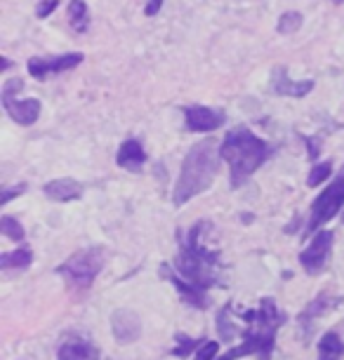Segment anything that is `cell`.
I'll list each match as a JSON object with an SVG mask.
<instances>
[{
	"instance_id": "cell-5",
	"label": "cell",
	"mask_w": 344,
	"mask_h": 360,
	"mask_svg": "<svg viewBox=\"0 0 344 360\" xmlns=\"http://www.w3.org/2000/svg\"><path fill=\"white\" fill-rule=\"evenodd\" d=\"M104 269V250L102 248H85L71 255L62 266H57V274L66 278V283L76 290H87L94 283V278Z\"/></svg>"
},
{
	"instance_id": "cell-26",
	"label": "cell",
	"mask_w": 344,
	"mask_h": 360,
	"mask_svg": "<svg viewBox=\"0 0 344 360\" xmlns=\"http://www.w3.org/2000/svg\"><path fill=\"white\" fill-rule=\"evenodd\" d=\"M57 8H59V0H43V3H38V8H36V17L47 19Z\"/></svg>"
},
{
	"instance_id": "cell-9",
	"label": "cell",
	"mask_w": 344,
	"mask_h": 360,
	"mask_svg": "<svg viewBox=\"0 0 344 360\" xmlns=\"http://www.w3.org/2000/svg\"><path fill=\"white\" fill-rule=\"evenodd\" d=\"M78 64H83V54L80 52L59 54V57H31L29 73L36 80H47L50 76H59L64 71L76 69Z\"/></svg>"
},
{
	"instance_id": "cell-12",
	"label": "cell",
	"mask_w": 344,
	"mask_h": 360,
	"mask_svg": "<svg viewBox=\"0 0 344 360\" xmlns=\"http://www.w3.org/2000/svg\"><path fill=\"white\" fill-rule=\"evenodd\" d=\"M158 271H160V276H163L165 281H170L174 288H177L181 302H184V304H189V307H193V309H205L208 307L205 292L198 290V288H193L191 283H186L184 278H181L177 271H174V266H170V264H160Z\"/></svg>"
},
{
	"instance_id": "cell-15",
	"label": "cell",
	"mask_w": 344,
	"mask_h": 360,
	"mask_svg": "<svg viewBox=\"0 0 344 360\" xmlns=\"http://www.w3.org/2000/svg\"><path fill=\"white\" fill-rule=\"evenodd\" d=\"M59 360H97V349L87 342V339L73 335L69 339H64L62 346L57 351Z\"/></svg>"
},
{
	"instance_id": "cell-27",
	"label": "cell",
	"mask_w": 344,
	"mask_h": 360,
	"mask_svg": "<svg viewBox=\"0 0 344 360\" xmlns=\"http://www.w3.org/2000/svg\"><path fill=\"white\" fill-rule=\"evenodd\" d=\"M160 8H163V0H149V3H146V8H144V15H146V17L158 15Z\"/></svg>"
},
{
	"instance_id": "cell-17",
	"label": "cell",
	"mask_w": 344,
	"mask_h": 360,
	"mask_svg": "<svg viewBox=\"0 0 344 360\" xmlns=\"http://www.w3.org/2000/svg\"><path fill=\"white\" fill-rule=\"evenodd\" d=\"M344 356V342L337 332H328L319 342V360H340Z\"/></svg>"
},
{
	"instance_id": "cell-22",
	"label": "cell",
	"mask_w": 344,
	"mask_h": 360,
	"mask_svg": "<svg viewBox=\"0 0 344 360\" xmlns=\"http://www.w3.org/2000/svg\"><path fill=\"white\" fill-rule=\"evenodd\" d=\"M330 174H333V162H330V160H323L321 165H314V167H312L307 184L312 186V188H316V186H321Z\"/></svg>"
},
{
	"instance_id": "cell-24",
	"label": "cell",
	"mask_w": 344,
	"mask_h": 360,
	"mask_svg": "<svg viewBox=\"0 0 344 360\" xmlns=\"http://www.w3.org/2000/svg\"><path fill=\"white\" fill-rule=\"evenodd\" d=\"M205 344V342H203ZM200 342H196V339H189L186 335H177V346L172 349V356H177V358H186L189 353H193V349L196 346H203Z\"/></svg>"
},
{
	"instance_id": "cell-3",
	"label": "cell",
	"mask_w": 344,
	"mask_h": 360,
	"mask_svg": "<svg viewBox=\"0 0 344 360\" xmlns=\"http://www.w3.org/2000/svg\"><path fill=\"white\" fill-rule=\"evenodd\" d=\"M208 229V221L193 224L186 231L184 240L179 245L177 259H174V271L184 278L186 283H191L193 288L208 292L215 288L217 281V269H219V252L217 250H208L200 243V236Z\"/></svg>"
},
{
	"instance_id": "cell-6",
	"label": "cell",
	"mask_w": 344,
	"mask_h": 360,
	"mask_svg": "<svg viewBox=\"0 0 344 360\" xmlns=\"http://www.w3.org/2000/svg\"><path fill=\"white\" fill-rule=\"evenodd\" d=\"M342 205H344V167H342V172L333 179V184H328L321 191L319 198L314 200L312 214H309V221H307V229H305V236L319 233L323 224H328L330 219H333V217L342 210Z\"/></svg>"
},
{
	"instance_id": "cell-1",
	"label": "cell",
	"mask_w": 344,
	"mask_h": 360,
	"mask_svg": "<svg viewBox=\"0 0 344 360\" xmlns=\"http://www.w3.org/2000/svg\"><path fill=\"white\" fill-rule=\"evenodd\" d=\"M241 318L248 323L246 332H241L243 342L229 349L217 360H238L246 356H260V360H269L276 346V332L286 323V314L279 311L274 299H262L260 309L246 311Z\"/></svg>"
},
{
	"instance_id": "cell-11",
	"label": "cell",
	"mask_w": 344,
	"mask_h": 360,
	"mask_svg": "<svg viewBox=\"0 0 344 360\" xmlns=\"http://www.w3.org/2000/svg\"><path fill=\"white\" fill-rule=\"evenodd\" d=\"M111 332L120 344L137 342L141 335V321L139 316L130 309H116L111 314Z\"/></svg>"
},
{
	"instance_id": "cell-25",
	"label": "cell",
	"mask_w": 344,
	"mask_h": 360,
	"mask_svg": "<svg viewBox=\"0 0 344 360\" xmlns=\"http://www.w3.org/2000/svg\"><path fill=\"white\" fill-rule=\"evenodd\" d=\"M217 353H219V344L217 342H205L198 351H196L193 360H217Z\"/></svg>"
},
{
	"instance_id": "cell-23",
	"label": "cell",
	"mask_w": 344,
	"mask_h": 360,
	"mask_svg": "<svg viewBox=\"0 0 344 360\" xmlns=\"http://www.w3.org/2000/svg\"><path fill=\"white\" fill-rule=\"evenodd\" d=\"M302 15L300 12H286L281 19H279V33H295L302 26Z\"/></svg>"
},
{
	"instance_id": "cell-16",
	"label": "cell",
	"mask_w": 344,
	"mask_h": 360,
	"mask_svg": "<svg viewBox=\"0 0 344 360\" xmlns=\"http://www.w3.org/2000/svg\"><path fill=\"white\" fill-rule=\"evenodd\" d=\"M43 191L50 200L69 202V200H76L83 195V184L76 179H52V181H47Z\"/></svg>"
},
{
	"instance_id": "cell-21",
	"label": "cell",
	"mask_w": 344,
	"mask_h": 360,
	"mask_svg": "<svg viewBox=\"0 0 344 360\" xmlns=\"http://www.w3.org/2000/svg\"><path fill=\"white\" fill-rule=\"evenodd\" d=\"M217 330H219V335L224 337V339H231L234 335H238V328L234 325V316H231V309H229V307H224V309L219 311Z\"/></svg>"
},
{
	"instance_id": "cell-7",
	"label": "cell",
	"mask_w": 344,
	"mask_h": 360,
	"mask_svg": "<svg viewBox=\"0 0 344 360\" xmlns=\"http://www.w3.org/2000/svg\"><path fill=\"white\" fill-rule=\"evenodd\" d=\"M24 87L22 78H10L3 85V106L15 123L29 127L38 120L40 115V101L38 99H17V90Z\"/></svg>"
},
{
	"instance_id": "cell-28",
	"label": "cell",
	"mask_w": 344,
	"mask_h": 360,
	"mask_svg": "<svg viewBox=\"0 0 344 360\" xmlns=\"http://www.w3.org/2000/svg\"><path fill=\"white\" fill-rule=\"evenodd\" d=\"M24 191H26L24 184L22 186H15V188H5V191H3V205H5V202H10L12 198H15V195L24 193Z\"/></svg>"
},
{
	"instance_id": "cell-10",
	"label": "cell",
	"mask_w": 344,
	"mask_h": 360,
	"mask_svg": "<svg viewBox=\"0 0 344 360\" xmlns=\"http://www.w3.org/2000/svg\"><path fill=\"white\" fill-rule=\"evenodd\" d=\"M184 120H186V130L191 132H215L217 127L224 125L227 115L219 108L193 104L184 108Z\"/></svg>"
},
{
	"instance_id": "cell-13",
	"label": "cell",
	"mask_w": 344,
	"mask_h": 360,
	"mask_svg": "<svg viewBox=\"0 0 344 360\" xmlns=\"http://www.w3.org/2000/svg\"><path fill=\"white\" fill-rule=\"evenodd\" d=\"M314 90V80H305V83H295L290 80L286 69H274L272 73V92L286 94V97H305Z\"/></svg>"
},
{
	"instance_id": "cell-4",
	"label": "cell",
	"mask_w": 344,
	"mask_h": 360,
	"mask_svg": "<svg viewBox=\"0 0 344 360\" xmlns=\"http://www.w3.org/2000/svg\"><path fill=\"white\" fill-rule=\"evenodd\" d=\"M219 172V148L212 139L198 141L189 148L184 162H181V172L179 179L174 184L172 202L174 205H184L196 195H200L203 191L212 186L215 176Z\"/></svg>"
},
{
	"instance_id": "cell-19",
	"label": "cell",
	"mask_w": 344,
	"mask_h": 360,
	"mask_svg": "<svg viewBox=\"0 0 344 360\" xmlns=\"http://www.w3.org/2000/svg\"><path fill=\"white\" fill-rule=\"evenodd\" d=\"M33 262V252L29 248H17L15 252H5L0 257V269L12 271V269H29Z\"/></svg>"
},
{
	"instance_id": "cell-18",
	"label": "cell",
	"mask_w": 344,
	"mask_h": 360,
	"mask_svg": "<svg viewBox=\"0 0 344 360\" xmlns=\"http://www.w3.org/2000/svg\"><path fill=\"white\" fill-rule=\"evenodd\" d=\"M69 24L76 33H85L90 26V10L83 0H71L69 3Z\"/></svg>"
},
{
	"instance_id": "cell-8",
	"label": "cell",
	"mask_w": 344,
	"mask_h": 360,
	"mask_svg": "<svg viewBox=\"0 0 344 360\" xmlns=\"http://www.w3.org/2000/svg\"><path fill=\"white\" fill-rule=\"evenodd\" d=\"M330 250H333V231L321 229L319 233H314L309 248L302 250V255H300L302 269H305L309 276H319L321 271L328 266Z\"/></svg>"
},
{
	"instance_id": "cell-14",
	"label": "cell",
	"mask_w": 344,
	"mask_h": 360,
	"mask_svg": "<svg viewBox=\"0 0 344 360\" xmlns=\"http://www.w3.org/2000/svg\"><path fill=\"white\" fill-rule=\"evenodd\" d=\"M116 162H118V167L127 169V172H139L146 162L144 146H141L137 139H125L116 153Z\"/></svg>"
},
{
	"instance_id": "cell-20",
	"label": "cell",
	"mask_w": 344,
	"mask_h": 360,
	"mask_svg": "<svg viewBox=\"0 0 344 360\" xmlns=\"http://www.w3.org/2000/svg\"><path fill=\"white\" fill-rule=\"evenodd\" d=\"M0 233H3L5 238H10V240H24V236H26V231L24 226L19 224L15 217H8L5 214L3 219H0Z\"/></svg>"
},
{
	"instance_id": "cell-29",
	"label": "cell",
	"mask_w": 344,
	"mask_h": 360,
	"mask_svg": "<svg viewBox=\"0 0 344 360\" xmlns=\"http://www.w3.org/2000/svg\"><path fill=\"white\" fill-rule=\"evenodd\" d=\"M335 3H344V0H335Z\"/></svg>"
},
{
	"instance_id": "cell-2",
	"label": "cell",
	"mask_w": 344,
	"mask_h": 360,
	"mask_svg": "<svg viewBox=\"0 0 344 360\" xmlns=\"http://www.w3.org/2000/svg\"><path fill=\"white\" fill-rule=\"evenodd\" d=\"M219 155L231 172V188H241L274 155V146L248 127H234L219 146Z\"/></svg>"
}]
</instances>
